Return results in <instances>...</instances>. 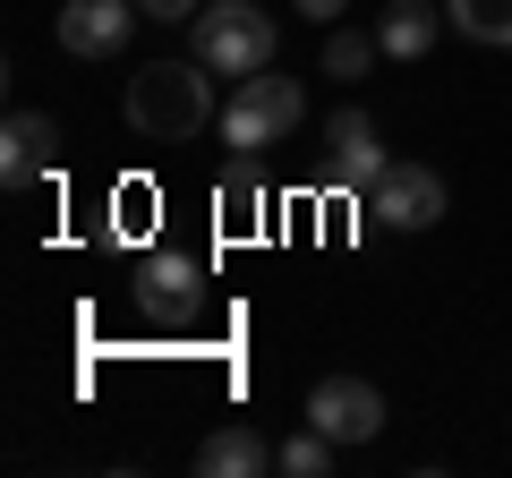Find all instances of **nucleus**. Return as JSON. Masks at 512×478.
<instances>
[{"instance_id": "obj_1", "label": "nucleus", "mask_w": 512, "mask_h": 478, "mask_svg": "<svg viewBox=\"0 0 512 478\" xmlns=\"http://www.w3.org/2000/svg\"><path fill=\"white\" fill-rule=\"evenodd\" d=\"M205 60H146V69L128 77V129L146 137V146H188V137L214 120V86H205Z\"/></svg>"}, {"instance_id": "obj_2", "label": "nucleus", "mask_w": 512, "mask_h": 478, "mask_svg": "<svg viewBox=\"0 0 512 478\" xmlns=\"http://www.w3.org/2000/svg\"><path fill=\"white\" fill-rule=\"evenodd\" d=\"M274 18L256 9V0H205L197 26H188V52L205 60L214 77H256V69H274Z\"/></svg>"}, {"instance_id": "obj_3", "label": "nucleus", "mask_w": 512, "mask_h": 478, "mask_svg": "<svg viewBox=\"0 0 512 478\" xmlns=\"http://www.w3.org/2000/svg\"><path fill=\"white\" fill-rule=\"evenodd\" d=\"M299 120H308V86L256 69V77H239L231 111H222V146H231V154H265V146H282Z\"/></svg>"}, {"instance_id": "obj_4", "label": "nucleus", "mask_w": 512, "mask_h": 478, "mask_svg": "<svg viewBox=\"0 0 512 478\" xmlns=\"http://www.w3.org/2000/svg\"><path fill=\"white\" fill-rule=\"evenodd\" d=\"M205 257H188V248H146L137 257V316L146 325H188V316L205 308Z\"/></svg>"}, {"instance_id": "obj_5", "label": "nucleus", "mask_w": 512, "mask_h": 478, "mask_svg": "<svg viewBox=\"0 0 512 478\" xmlns=\"http://www.w3.org/2000/svg\"><path fill=\"white\" fill-rule=\"evenodd\" d=\"M384 171H393V154H384L376 120H367L359 103L333 111V120H325V188H333V197H367Z\"/></svg>"}, {"instance_id": "obj_6", "label": "nucleus", "mask_w": 512, "mask_h": 478, "mask_svg": "<svg viewBox=\"0 0 512 478\" xmlns=\"http://www.w3.org/2000/svg\"><path fill=\"white\" fill-rule=\"evenodd\" d=\"M308 427H325L333 444H376L384 436V393L367 376H325L308 393Z\"/></svg>"}, {"instance_id": "obj_7", "label": "nucleus", "mask_w": 512, "mask_h": 478, "mask_svg": "<svg viewBox=\"0 0 512 478\" xmlns=\"http://www.w3.org/2000/svg\"><path fill=\"white\" fill-rule=\"evenodd\" d=\"M137 0H69L60 9V52L69 60H120L128 35H137Z\"/></svg>"}, {"instance_id": "obj_8", "label": "nucleus", "mask_w": 512, "mask_h": 478, "mask_svg": "<svg viewBox=\"0 0 512 478\" xmlns=\"http://www.w3.org/2000/svg\"><path fill=\"white\" fill-rule=\"evenodd\" d=\"M367 214H376L384 231H427V222H444V180L427 163H393L367 188Z\"/></svg>"}, {"instance_id": "obj_9", "label": "nucleus", "mask_w": 512, "mask_h": 478, "mask_svg": "<svg viewBox=\"0 0 512 478\" xmlns=\"http://www.w3.org/2000/svg\"><path fill=\"white\" fill-rule=\"evenodd\" d=\"M60 154V129L43 120V111H9V129H0V180L9 188H35L43 171H52Z\"/></svg>"}, {"instance_id": "obj_10", "label": "nucleus", "mask_w": 512, "mask_h": 478, "mask_svg": "<svg viewBox=\"0 0 512 478\" xmlns=\"http://www.w3.org/2000/svg\"><path fill=\"white\" fill-rule=\"evenodd\" d=\"M282 444H265L256 427H214V436L197 444V470L205 478H256V470H274Z\"/></svg>"}, {"instance_id": "obj_11", "label": "nucleus", "mask_w": 512, "mask_h": 478, "mask_svg": "<svg viewBox=\"0 0 512 478\" xmlns=\"http://www.w3.org/2000/svg\"><path fill=\"white\" fill-rule=\"evenodd\" d=\"M436 35H444V9H436V0H393V9L376 18L384 60H427V52H436Z\"/></svg>"}, {"instance_id": "obj_12", "label": "nucleus", "mask_w": 512, "mask_h": 478, "mask_svg": "<svg viewBox=\"0 0 512 478\" xmlns=\"http://www.w3.org/2000/svg\"><path fill=\"white\" fill-rule=\"evenodd\" d=\"M214 205H222V231H231V239H248L256 222H265V171H256V154H231Z\"/></svg>"}, {"instance_id": "obj_13", "label": "nucleus", "mask_w": 512, "mask_h": 478, "mask_svg": "<svg viewBox=\"0 0 512 478\" xmlns=\"http://www.w3.org/2000/svg\"><path fill=\"white\" fill-rule=\"evenodd\" d=\"M444 18H453L470 43H495V52H512V0H444Z\"/></svg>"}, {"instance_id": "obj_14", "label": "nucleus", "mask_w": 512, "mask_h": 478, "mask_svg": "<svg viewBox=\"0 0 512 478\" xmlns=\"http://www.w3.org/2000/svg\"><path fill=\"white\" fill-rule=\"evenodd\" d=\"M384 60L376 35H359V26H325V77H367Z\"/></svg>"}, {"instance_id": "obj_15", "label": "nucleus", "mask_w": 512, "mask_h": 478, "mask_svg": "<svg viewBox=\"0 0 512 478\" xmlns=\"http://www.w3.org/2000/svg\"><path fill=\"white\" fill-rule=\"evenodd\" d=\"M333 453H342V444H333L325 427H299V436L282 444V461H274V470H282V478H325V470H333Z\"/></svg>"}, {"instance_id": "obj_16", "label": "nucleus", "mask_w": 512, "mask_h": 478, "mask_svg": "<svg viewBox=\"0 0 512 478\" xmlns=\"http://www.w3.org/2000/svg\"><path fill=\"white\" fill-rule=\"evenodd\" d=\"M137 9H146V18H154V26H180V18H197L205 0H137Z\"/></svg>"}, {"instance_id": "obj_17", "label": "nucleus", "mask_w": 512, "mask_h": 478, "mask_svg": "<svg viewBox=\"0 0 512 478\" xmlns=\"http://www.w3.org/2000/svg\"><path fill=\"white\" fill-rule=\"evenodd\" d=\"M299 9H308L316 26H342V9H350V0H299Z\"/></svg>"}]
</instances>
